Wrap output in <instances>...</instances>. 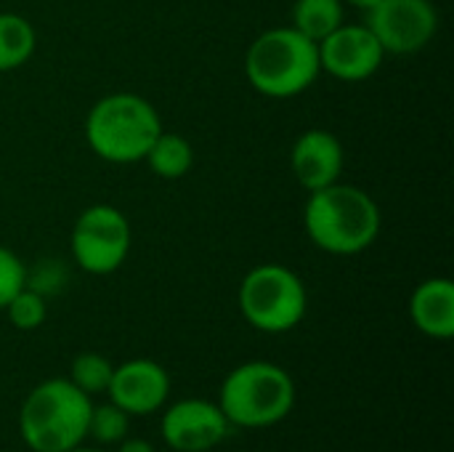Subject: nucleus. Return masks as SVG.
Here are the masks:
<instances>
[{
	"label": "nucleus",
	"instance_id": "obj_1",
	"mask_svg": "<svg viewBox=\"0 0 454 452\" xmlns=\"http://www.w3.org/2000/svg\"><path fill=\"white\" fill-rule=\"evenodd\" d=\"M303 224L317 248L335 256H354L378 240L380 210L364 189L335 181L311 192Z\"/></svg>",
	"mask_w": 454,
	"mask_h": 452
},
{
	"label": "nucleus",
	"instance_id": "obj_2",
	"mask_svg": "<svg viewBox=\"0 0 454 452\" xmlns=\"http://www.w3.org/2000/svg\"><path fill=\"white\" fill-rule=\"evenodd\" d=\"M245 72L258 93L269 99H293L309 91L319 77V48L295 27H274L250 43Z\"/></svg>",
	"mask_w": 454,
	"mask_h": 452
},
{
	"label": "nucleus",
	"instance_id": "obj_3",
	"mask_svg": "<svg viewBox=\"0 0 454 452\" xmlns=\"http://www.w3.org/2000/svg\"><path fill=\"white\" fill-rule=\"evenodd\" d=\"M93 402L69 378H51L29 392L19 410V432L29 450L67 452L88 437Z\"/></svg>",
	"mask_w": 454,
	"mask_h": 452
},
{
	"label": "nucleus",
	"instance_id": "obj_4",
	"mask_svg": "<svg viewBox=\"0 0 454 452\" xmlns=\"http://www.w3.org/2000/svg\"><path fill=\"white\" fill-rule=\"evenodd\" d=\"M162 133L157 109L136 93H112L85 117V141L106 163L128 165L146 157Z\"/></svg>",
	"mask_w": 454,
	"mask_h": 452
},
{
	"label": "nucleus",
	"instance_id": "obj_5",
	"mask_svg": "<svg viewBox=\"0 0 454 452\" xmlns=\"http://www.w3.org/2000/svg\"><path fill=\"white\" fill-rule=\"evenodd\" d=\"M295 405V384L279 365L245 362L221 384L218 408L229 426L266 429L290 416Z\"/></svg>",
	"mask_w": 454,
	"mask_h": 452
},
{
	"label": "nucleus",
	"instance_id": "obj_6",
	"mask_svg": "<svg viewBox=\"0 0 454 452\" xmlns=\"http://www.w3.org/2000/svg\"><path fill=\"white\" fill-rule=\"evenodd\" d=\"M306 304L301 277L282 264L255 266L239 285V309L245 320L263 333L293 330L303 320Z\"/></svg>",
	"mask_w": 454,
	"mask_h": 452
},
{
	"label": "nucleus",
	"instance_id": "obj_7",
	"mask_svg": "<svg viewBox=\"0 0 454 452\" xmlns=\"http://www.w3.org/2000/svg\"><path fill=\"white\" fill-rule=\"evenodd\" d=\"M72 256L88 274H112L130 250V224L112 205L85 208L72 226Z\"/></svg>",
	"mask_w": 454,
	"mask_h": 452
},
{
	"label": "nucleus",
	"instance_id": "obj_8",
	"mask_svg": "<svg viewBox=\"0 0 454 452\" xmlns=\"http://www.w3.org/2000/svg\"><path fill=\"white\" fill-rule=\"evenodd\" d=\"M364 27L378 37L386 53H418L436 29L439 13L431 0H378L364 19Z\"/></svg>",
	"mask_w": 454,
	"mask_h": 452
},
{
	"label": "nucleus",
	"instance_id": "obj_9",
	"mask_svg": "<svg viewBox=\"0 0 454 452\" xmlns=\"http://www.w3.org/2000/svg\"><path fill=\"white\" fill-rule=\"evenodd\" d=\"M319 64L338 80L359 83L372 77L383 64V45L364 24H340L325 40L317 43Z\"/></svg>",
	"mask_w": 454,
	"mask_h": 452
},
{
	"label": "nucleus",
	"instance_id": "obj_10",
	"mask_svg": "<svg viewBox=\"0 0 454 452\" xmlns=\"http://www.w3.org/2000/svg\"><path fill=\"white\" fill-rule=\"evenodd\" d=\"M226 432V416L205 400H181L162 418V440L178 452L213 450L223 442Z\"/></svg>",
	"mask_w": 454,
	"mask_h": 452
},
{
	"label": "nucleus",
	"instance_id": "obj_11",
	"mask_svg": "<svg viewBox=\"0 0 454 452\" xmlns=\"http://www.w3.org/2000/svg\"><path fill=\"white\" fill-rule=\"evenodd\" d=\"M170 392V378L162 365L152 360H130L114 368L106 394L112 405L128 416H149L165 405Z\"/></svg>",
	"mask_w": 454,
	"mask_h": 452
},
{
	"label": "nucleus",
	"instance_id": "obj_12",
	"mask_svg": "<svg viewBox=\"0 0 454 452\" xmlns=\"http://www.w3.org/2000/svg\"><path fill=\"white\" fill-rule=\"evenodd\" d=\"M293 173L298 184L309 192H317L322 186H330L343 173V144L335 133L314 128L298 136L293 144Z\"/></svg>",
	"mask_w": 454,
	"mask_h": 452
},
{
	"label": "nucleus",
	"instance_id": "obj_13",
	"mask_svg": "<svg viewBox=\"0 0 454 452\" xmlns=\"http://www.w3.org/2000/svg\"><path fill=\"white\" fill-rule=\"evenodd\" d=\"M410 317L415 328L428 336L447 341L454 336V285L444 277L426 280L410 298Z\"/></svg>",
	"mask_w": 454,
	"mask_h": 452
},
{
	"label": "nucleus",
	"instance_id": "obj_14",
	"mask_svg": "<svg viewBox=\"0 0 454 452\" xmlns=\"http://www.w3.org/2000/svg\"><path fill=\"white\" fill-rule=\"evenodd\" d=\"M144 160L149 163V168H152L154 176L173 181V178H181V176H186L192 170V165H194V149H192V144L184 136L165 133L162 131L154 139V144H152V149L146 152Z\"/></svg>",
	"mask_w": 454,
	"mask_h": 452
},
{
	"label": "nucleus",
	"instance_id": "obj_15",
	"mask_svg": "<svg viewBox=\"0 0 454 452\" xmlns=\"http://www.w3.org/2000/svg\"><path fill=\"white\" fill-rule=\"evenodd\" d=\"M343 0H295L293 27L319 43L343 24Z\"/></svg>",
	"mask_w": 454,
	"mask_h": 452
},
{
	"label": "nucleus",
	"instance_id": "obj_16",
	"mask_svg": "<svg viewBox=\"0 0 454 452\" xmlns=\"http://www.w3.org/2000/svg\"><path fill=\"white\" fill-rule=\"evenodd\" d=\"M35 29L19 13H0V72H11L35 53Z\"/></svg>",
	"mask_w": 454,
	"mask_h": 452
},
{
	"label": "nucleus",
	"instance_id": "obj_17",
	"mask_svg": "<svg viewBox=\"0 0 454 452\" xmlns=\"http://www.w3.org/2000/svg\"><path fill=\"white\" fill-rule=\"evenodd\" d=\"M112 373H114V365L104 357V354H96V352H82L74 357L72 362V373H69V381L88 397L93 394H101L106 392L109 381H112Z\"/></svg>",
	"mask_w": 454,
	"mask_h": 452
},
{
	"label": "nucleus",
	"instance_id": "obj_18",
	"mask_svg": "<svg viewBox=\"0 0 454 452\" xmlns=\"http://www.w3.org/2000/svg\"><path fill=\"white\" fill-rule=\"evenodd\" d=\"M130 432V416L120 410L117 405H98L90 410L88 421V437H93L98 445H120Z\"/></svg>",
	"mask_w": 454,
	"mask_h": 452
},
{
	"label": "nucleus",
	"instance_id": "obj_19",
	"mask_svg": "<svg viewBox=\"0 0 454 452\" xmlns=\"http://www.w3.org/2000/svg\"><path fill=\"white\" fill-rule=\"evenodd\" d=\"M8 312V320L13 328L19 330H35L45 322V314H48V306H45V296L32 290V288H21L5 306Z\"/></svg>",
	"mask_w": 454,
	"mask_h": 452
},
{
	"label": "nucleus",
	"instance_id": "obj_20",
	"mask_svg": "<svg viewBox=\"0 0 454 452\" xmlns=\"http://www.w3.org/2000/svg\"><path fill=\"white\" fill-rule=\"evenodd\" d=\"M27 285V269L19 261V256L0 245V309L8 306V301Z\"/></svg>",
	"mask_w": 454,
	"mask_h": 452
},
{
	"label": "nucleus",
	"instance_id": "obj_21",
	"mask_svg": "<svg viewBox=\"0 0 454 452\" xmlns=\"http://www.w3.org/2000/svg\"><path fill=\"white\" fill-rule=\"evenodd\" d=\"M117 452H154V445L152 442H146V440H122L120 442V448Z\"/></svg>",
	"mask_w": 454,
	"mask_h": 452
},
{
	"label": "nucleus",
	"instance_id": "obj_22",
	"mask_svg": "<svg viewBox=\"0 0 454 452\" xmlns=\"http://www.w3.org/2000/svg\"><path fill=\"white\" fill-rule=\"evenodd\" d=\"M343 3H351V5H356V8H362V11H370L378 0H343Z\"/></svg>",
	"mask_w": 454,
	"mask_h": 452
},
{
	"label": "nucleus",
	"instance_id": "obj_23",
	"mask_svg": "<svg viewBox=\"0 0 454 452\" xmlns=\"http://www.w3.org/2000/svg\"><path fill=\"white\" fill-rule=\"evenodd\" d=\"M67 452H104V450H88V448H80V445H77V448H72V450H67Z\"/></svg>",
	"mask_w": 454,
	"mask_h": 452
}]
</instances>
